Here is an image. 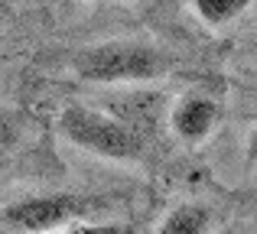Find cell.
<instances>
[{"mask_svg": "<svg viewBox=\"0 0 257 234\" xmlns=\"http://www.w3.org/2000/svg\"><path fill=\"white\" fill-rule=\"evenodd\" d=\"M91 4H111V0H91Z\"/></svg>", "mask_w": 257, "mask_h": 234, "instance_id": "cell-11", "label": "cell"}, {"mask_svg": "<svg viewBox=\"0 0 257 234\" xmlns=\"http://www.w3.org/2000/svg\"><path fill=\"white\" fill-rule=\"evenodd\" d=\"M251 4L254 0H192V10L202 23L225 26V23H231V20H238Z\"/></svg>", "mask_w": 257, "mask_h": 234, "instance_id": "cell-6", "label": "cell"}, {"mask_svg": "<svg viewBox=\"0 0 257 234\" xmlns=\"http://www.w3.org/2000/svg\"><path fill=\"white\" fill-rule=\"evenodd\" d=\"M75 72L85 82L98 85H134L153 82L170 72V59L150 43L137 39H111V43L91 46L75 56Z\"/></svg>", "mask_w": 257, "mask_h": 234, "instance_id": "cell-1", "label": "cell"}, {"mask_svg": "<svg viewBox=\"0 0 257 234\" xmlns=\"http://www.w3.org/2000/svg\"><path fill=\"white\" fill-rule=\"evenodd\" d=\"M218 120H221V108L212 95H205V91H186L170 111V130L182 143L195 146L215 130Z\"/></svg>", "mask_w": 257, "mask_h": 234, "instance_id": "cell-4", "label": "cell"}, {"mask_svg": "<svg viewBox=\"0 0 257 234\" xmlns=\"http://www.w3.org/2000/svg\"><path fill=\"white\" fill-rule=\"evenodd\" d=\"M49 234H124V224L117 221H75V224H65L59 231H49Z\"/></svg>", "mask_w": 257, "mask_h": 234, "instance_id": "cell-7", "label": "cell"}, {"mask_svg": "<svg viewBox=\"0 0 257 234\" xmlns=\"http://www.w3.org/2000/svg\"><path fill=\"white\" fill-rule=\"evenodd\" d=\"M218 234H238V231H231V228H228V231H218Z\"/></svg>", "mask_w": 257, "mask_h": 234, "instance_id": "cell-10", "label": "cell"}, {"mask_svg": "<svg viewBox=\"0 0 257 234\" xmlns=\"http://www.w3.org/2000/svg\"><path fill=\"white\" fill-rule=\"evenodd\" d=\"M59 130L72 146L117 163H134L144 156V133L124 124L120 117L101 114L85 104H69L59 114Z\"/></svg>", "mask_w": 257, "mask_h": 234, "instance_id": "cell-2", "label": "cell"}, {"mask_svg": "<svg viewBox=\"0 0 257 234\" xmlns=\"http://www.w3.org/2000/svg\"><path fill=\"white\" fill-rule=\"evenodd\" d=\"M104 208L94 195L78 192H39L10 202L0 211V224L13 234H49L75 221H91V215Z\"/></svg>", "mask_w": 257, "mask_h": 234, "instance_id": "cell-3", "label": "cell"}, {"mask_svg": "<svg viewBox=\"0 0 257 234\" xmlns=\"http://www.w3.org/2000/svg\"><path fill=\"white\" fill-rule=\"evenodd\" d=\"M212 208L202 202H182L170 208L163 215V221H160L157 234H208L212 231Z\"/></svg>", "mask_w": 257, "mask_h": 234, "instance_id": "cell-5", "label": "cell"}, {"mask_svg": "<svg viewBox=\"0 0 257 234\" xmlns=\"http://www.w3.org/2000/svg\"><path fill=\"white\" fill-rule=\"evenodd\" d=\"M4 166H7V156H4V150H0V172H4Z\"/></svg>", "mask_w": 257, "mask_h": 234, "instance_id": "cell-9", "label": "cell"}, {"mask_svg": "<svg viewBox=\"0 0 257 234\" xmlns=\"http://www.w3.org/2000/svg\"><path fill=\"white\" fill-rule=\"evenodd\" d=\"M13 17V0H0V26Z\"/></svg>", "mask_w": 257, "mask_h": 234, "instance_id": "cell-8", "label": "cell"}]
</instances>
